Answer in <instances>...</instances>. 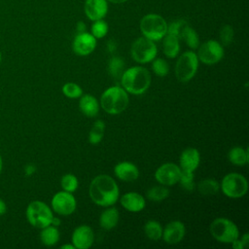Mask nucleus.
<instances>
[{
	"label": "nucleus",
	"instance_id": "nucleus-6",
	"mask_svg": "<svg viewBox=\"0 0 249 249\" xmlns=\"http://www.w3.org/2000/svg\"><path fill=\"white\" fill-rule=\"evenodd\" d=\"M211 235L221 243H231L239 237L237 226L228 218H216L210 225Z\"/></svg>",
	"mask_w": 249,
	"mask_h": 249
},
{
	"label": "nucleus",
	"instance_id": "nucleus-7",
	"mask_svg": "<svg viewBox=\"0 0 249 249\" xmlns=\"http://www.w3.org/2000/svg\"><path fill=\"white\" fill-rule=\"evenodd\" d=\"M198 61L199 60L195 52L187 51L183 53L176 61V78L182 83H187L191 81L196 74L198 68Z\"/></svg>",
	"mask_w": 249,
	"mask_h": 249
},
{
	"label": "nucleus",
	"instance_id": "nucleus-44",
	"mask_svg": "<svg viewBox=\"0 0 249 249\" xmlns=\"http://www.w3.org/2000/svg\"><path fill=\"white\" fill-rule=\"evenodd\" d=\"M60 223H61L60 219H58V218H56V217H53V220H52L51 225L57 227V226H59V225H60Z\"/></svg>",
	"mask_w": 249,
	"mask_h": 249
},
{
	"label": "nucleus",
	"instance_id": "nucleus-19",
	"mask_svg": "<svg viewBox=\"0 0 249 249\" xmlns=\"http://www.w3.org/2000/svg\"><path fill=\"white\" fill-rule=\"evenodd\" d=\"M121 204L125 210L136 213L145 208L146 201L143 196L140 194L136 192H128L121 197Z\"/></svg>",
	"mask_w": 249,
	"mask_h": 249
},
{
	"label": "nucleus",
	"instance_id": "nucleus-34",
	"mask_svg": "<svg viewBox=\"0 0 249 249\" xmlns=\"http://www.w3.org/2000/svg\"><path fill=\"white\" fill-rule=\"evenodd\" d=\"M90 31H91V34L93 35V37H95L96 39L103 38L108 32V24L103 19L94 20L91 25Z\"/></svg>",
	"mask_w": 249,
	"mask_h": 249
},
{
	"label": "nucleus",
	"instance_id": "nucleus-37",
	"mask_svg": "<svg viewBox=\"0 0 249 249\" xmlns=\"http://www.w3.org/2000/svg\"><path fill=\"white\" fill-rule=\"evenodd\" d=\"M188 24V22L185 19H178L175 21H172L171 23L167 24V31L166 34H171L174 35L176 37L179 38L180 36V32L182 30V28Z\"/></svg>",
	"mask_w": 249,
	"mask_h": 249
},
{
	"label": "nucleus",
	"instance_id": "nucleus-41",
	"mask_svg": "<svg viewBox=\"0 0 249 249\" xmlns=\"http://www.w3.org/2000/svg\"><path fill=\"white\" fill-rule=\"evenodd\" d=\"M241 242H242V245L244 248H246L248 246V241H249V234L248 233H244L242 236H241Z\"/></svg>",
	"mask_w": 249,
	"mask_h": 249
},
{
	"label": "nucleus",
	"instance_id": "nucleus-22",
	"mask_svg": "<svg viewBox=\"0 0 249 249\" xmlns=\"http://www.w3.org/2000/svg\"><path fill=\"white\" fill-rule=\"evenodd\" d=\"M229 160L237 166H242L248 163L249 161V154L248 149H243L240 146L232 147L228 153Z\"/></svg>",
	"mask_w": 249,
	"mask_h": 249
},
{
	"label": "nucleus",
	"instance_id": "nucleus-28",
	"mask_svg": "<svg viewBox=\"0 0 249 249\" xmlns=\"http://www.w3.org/2000/svg\"><path fill=\"white\" fill-rule=\"evenodd\" d=\"M105 130V123L101 120L94 122L89 133V141L92 145H96L101 142Z\"/></svg>",
	"mask_w": 249,
	"mask_h": 249
},
{
	"label": "nucleus",
	"instance_id": "nucleus-12",
	"mask_svg": "<svg viewBox=\"0 0 249 249\" xmlns=\"http://www.w3.org/2000/svg\"><path fill=\"white\" fill-rule=\"evenodd\" d=\"M181 169L179 165L173 162L161 164L155 172V178L158 183L163 186H172L179 182Z\"/></svg>",
	"mask_w": 249,
	"mask_h": 249
},
{
	"label": "nucleus",
	"instance_id": "nucleus-10",
	"mask_svg": "<svg viewBox=\"0 0 249 249\" xmlns=\"http://www.w3.org/2000/svg\"><path fill=\"white\" fill-rule=\"evenodd\" d=\"M197 58L206 65L218 63L224 56V48L216 40H207L198 46Z\"/></svg>",
	"mask_w": 249,
	"mask_h": 249
},
{
	"label": "nucleus",
	"instance_id": "nucleus-46",
	"mask_svg": "<svg viewBox=\"0 0 249 249\" xmlns=\"http://www.w3.org/2000/svg\"><path fill=\"white\" fill-rule=\"evenodd\" d=\"M108 1L111 3H114V4H122L127 0H108Z\"/></svg>",
	"mask_w": 249,
	"mask_h": 249
},
{
	"label": "nucleus",
	"instance_id": "nucleus-23",
	"mask_svg": "<svg viewBox=\"0 0 249 249\" xmlns=\"http://www.w3.org/2000/svg\"><path fill=\"white\" fill-rule=\"evenodd\" d=\"M40 232V240L46 246H53L59 240V231L57 227L49 225L43 229H41Z\"/></svg>",
	"mask_w": 249,
	"mask_h": 249
},
{
	"label": "nucleus",
	"instance_id": "nucleus-16",
	"mask_svg": "<svg viewBox=\"0 0 249 249\" xmlns=\"http://www.w3.org/2000/svg\"><path fill=\"white\" fill-rule=\"evenodd\" d=\"M200 154L197 149L189 147L186 148L180 155L179 167L183 171L194 172L199 165Z\"/></svg>",
	"mask_w": 249,
	"mask_h": 249
},
{
	"label": "nucleus",
	"instance_id": "nucleus-11",
	"mask_svg": "<svg viewBox=\"0 0 249 249\" xmlns=\"http://www.w3.org/2000/svg\"><path fill=\"white\" fill-rule=\"evenodd\" d=\"M53 210L63 216H67L72 214L77 207V202L75 196L72 195V193L61 191L56 193L51 201Z\"/></svg>",
	"mask_w": 249,
	"mask_h": 249
},
{
	"label": "nucleus",
	"instance_id": "nucleus-43",
	"mask_svg": "<svg viewBox=\"0 0 249 249\" xmlns=\"http://www.w3.org/2000/svg\"><path fill=\"white\" fill-rule=\"evenodd\" d=\"M6 211H7V205L5 201L2 198H0V215L5 214Z\"/></svg>",
	"mask_w": 249,
	"mask_h": 249
},
{
	"label": "nucleus",
	"instance_id": "nucleus-20",
	"mask_svg": "<svg viewBox=\"0 0 249 249\" xmlns=\"http://www.w3.org/2000/svg\"><path fill=\"white\" fill-rule=\"evenodd\" d=\"M79 100V108L81 112L89 118L95 117L99 112V102L91 94H82Z\"/></svg>",
	"mask_w": 249,
	"mask_h": 249
},
{
	"label": "nucleus",
	"instance_id": "nucleus-8",
	"mask_svg": "<svg viewBox=\"0 0 249 249\" xmlns=\"http://www.w3.org/2000/svg\"><path fill=\"white\" fill-rule=\"evenodd\" d=\"M220 188L223 194L231 198H239L248 191L247 179L239 173H229L222 179Z\"/></svg>",
	"mask_w": 249,
	"mask_h": 249
},
{
	"label": "nucleus",
	"instance_id": "nucleus-27",
	"mask_svg": "<svg viewBox=\"0 0 249 249\" xmlns=\"http://www.w3.org/2000/svg\"><path fill=\"white\" fill-rule=\"evenodd\" d=\"M162 227L161 225L155 220H150L148 222H146L145 226H144V232L145 235L154 241H157L159 239L161 238L162 235Z\"/></svg>",
	"mask_w": 249,
	"mask_h": 249
},
{
	"label": "nucleus",
	"instance_id": "nucleus-32",
	"mask_svg": "<svg viewBox=\"0 0 249 249\" xmlns=\"http://www.w3.org/2000/svg\"><path fill=\"white\" fill-rule=\"evenodd\" d=\"M62 92L63 94L68 98H78L83 94L82 88L73 82H68L63 85L62 87Z\"/></svg>",
	"mask_w": 249,
	"mask_h": 249
},
{
	"label": "nucleus",
	"instance_id": "nucleus-45",
	"mask_svg": "<svg viewBox=\"0 0 249 249\" xmlns=\"http://www.w3.org/2000/svg\"><path fill=\"white\" fill-rule=\"evenodd\" d=\"M61 249H75V246L73 244H64L60 246Z\"/></svg>",
	"mask_w": 249,
	"mask_h": 249
},
{
	"label": "nucleus",
	"instance_id": "nucleus-48",
	"mask_svg": "<svg viewBox=\"0 0 249 249\" xmlns=\"http://www.w3.org/2000/svg\"><path fill=\"white\" fill-rule=\"evenodd\" d=\"M1 59H2V55H1V52H0V63H1Z\"/></svg>",
	"mask_w": 249,
	"mask_h": 249
},
{
	"label": "nucleus",
	"instance_id": "nucleus-21",
	"mask_svg": "<svg viewBox=\"0 0 249 249\" xmlns=\"http://www.w3.org/2000/svg\"><path fill=\"white\" fill-rule=\"evenodd\" d=\"M119 222V211L116 207H110L103 210L99 217V226L106 231L114 229Z\"/></svg>",
	"mask_w": 249,
	"mask_h": 249
},
{
	"label": "nucleus",
	"instance_id": "nucleus-38",
	"mask_svg": "<svg viewBox=\"0 0 249 249\" xmlns=\"http://www.w3.org/2000/svg\"><path fill=\"white\" fill-rule=\"evenodd\" d=\"M231 244V246H232L234 249H243V248H244L243 245H242L241 240L238 239V238H236L235 240H233Z\"/></svg>",
	"mask_w": 249,
	"mask_h": 249
},
{
	"label": "nucleus",
	"instance_id": "nucleus-24",
	"mask_svg": "<svg viewBox=\"0 0 249 249\" xmlns=\"http://www.w3.org/2000/svg\"><path fill=\"white\" fill-rule=\"evenodd\" d=\"M180 51V44L179 38L171 35L165 34L163 37V53L169 58H174L177 56Z\"/></svg>",
	"mask_w": 249,
	"mask_h": 249
},
{
	"label": "nucleus",
	"instance_id": "nucleus-39",
	"mask_svg": "<svg viewBox=\"0 0 249 249\" xmlns=\"http://www.w3.org/2000/svg\"><path fill=\"white\" fill-rule=\"evenodd\" d=\"M116 48H117L116 43H115L113 40H110V41L108 42V44H107V49H108V51H109L110 53H114L115 50H116Z\"/></svg>",
	"mask_w": 249,
	"mask_h": 249
},
{
	"label": "nucleus",
	"instance_id": "nucleus-17",
	"mask_svg": "<svg viewBox=\"0 0 249 249\" xmlns=\"http://www.w3.org/2000/svg\"><path fill=\"white\" fill-rule=\"evenodd\" d=\"M116 177L124 182L135 181L139 176L138 167L131 161H120L114 167Z\"/></svg>",
	"mask_w": 249,
	"mask_h": 249
},
{
	"label": "nucleus",
	"instance_id": "nucleus-13",
	"mask_svg": "<svg viewBox=\"0 0 249 249\" xmlns=\"http://www.w3.org/2000/svg\"><path fill=\"white\" fill-rule=\"evenodd\" d=\"M96 47V38L91 33H77L73 41V51L76 54L85 56L91 53Z\"/></svg>",
	"mask_w": 249,
	"mask_h": 249
},
{
	"label": "nucleus",
	"instance_id": "nucleus-15",
	"mask_svg": "<svg viewBox=\"0 0 249 249\" xmlns=\"http://www.w3.org/2000/svg\"><path fill=\"white\" fill-rule=\"evenodd\" d=\"M185 225L178 220L169 222L162 230L161 238L167 244H177L185 236Z\"/></svg>",
	"mask_w": 249,
	"mask_h": 249
},
{
	"label": "nucleus",
	"instance_id": "nucleus-26",
	"mask_svg": "<svg viewBox=\"0 0 249 249\" xmlns=\"http://www.w3.org/2000/svg\"><path fill=\"white\" fill-rule=\"evenodd\" d=\"M220 184L214 178H206L197 184V190L202 196H214L219 192Z\"/></svg>",
	"mask_w": 249,
	"mask_h": 249
},
{
	"label": "nucleus",
	"instance_id": "nucleus-42",
	"mask_svg": "<svg viewBox=\"0 0 249 249\" xmlns=\"http://www.w3.org/2000/svg\"><path fill=\"white\" fill-rule=\"evenodd\" d=\"M35 170H36V168H35V166H34L33 164H28V165H26V167H25V172H26L27 175L33 174V173L35 172Z\"/></svg>",
	"mask_w": 249,
	"mask_h": 249
},
{
	"label": "nucleus",
	"instance_id": "nucleus-31",
	"mask_svg": "<svg viewBox=\"0 0 249 249\" xmlns=\"http://www.w3.org/2000/svg\"><path fill=\"white\" fill-rule=\"evenodd\" d=\"M60 185H61V188L63 189V191H66L69 193H74L78 189L79 182H78L77 177L74 174L67 173L62 176Z\"/></svg>",
	"mask_w": 249,
	"mask_h": 249
},
{
	"label": "nucleus",
	"instance_id": "nucleus-5",
	"mask_svg": "<svg viewBox=\"0 0 249 249\" xmlns=\"http://www.w3.org/2000/svg\"><path fill=\"white\" fill-rule=\"evenodd\" d=\"M25 215L29 224L38 229L51 225L53 218L52 209L41 200L31 201L26 207Z\"/></svg>",
	"mask_w": 249,
	"mask_h": 249
},
{
	"label": "nucleus",
	"instance_id": "nucleus-14",
	"mask_svg": "<svg viewBox=\"0 0 249 249\" xmlns=\"http://www.w3.org/2000/svg\"><path fill=\"white\" fill-rule=\"evenodd\" d=\"M71 239L75 248L88 249L92 245L94 240L93 231L89 226L81 225L74 230Z\"/></svg>",
	"mask_w": 249,
	"mask_h": 249
},
{
	"label": "nucleus",
	"instance_id": "nucleus-33",
	"mask_svg": "<svg viewBox=\"0 0 249 249\" xmlns=\"http://www.w3.org/2000/svg\"><path fill=\"white\" fill-rule=\"evenodd\" d=\"M152 63V69L154 73L159 77H164L169 72V65L166 60L162 58H154Z\"/></svg>",
	"mask_w": 249,
	"mask_h": 249
},
{
	"label": "nucleus",
	"instance_id": "nucleus-4",
	"mask_svg": "<svg viewBox=\"0 0 249 249\" xmlns=\"http://www.w3.org/2000/svg\"><path fill=\"white\" fill-rule=\"evenodd\" d=\"M140 30L144 37L152 41H160L167 31V23L160 15L148 14L140 21Z\"/></svg>",
	"mask_w": 249,
	"mask_h": 249
},
{
	"label": "nucleus",
	"instance_id": "nucleus-2",
	"mask_svg": "<svg viewBox=\"0 0 249 249\" xmlns=\"http://www.w3.org/2000/svg\"><path fill=\"white\" fill-rule=\"evenodd\" d=\"M122 88L128 93L139 95L144 93L151 84L150 72L142 66H132L124 71L121 77Z\"/></svg>",
	"mask_w": 249,
	"mask_h": 249
},
{
	"label": "nucleus",
	"instance_id": "nucleus-30",
	"mask_svg": "<svg viewBox=\"0 0 249 249\" xmlns=\"http://www.w3.org/2000/svg\"><path fill=\"white\" fill-rule=\"evenodd\" d=\"M124 68V62L119 56H113L108 62V72L114 79H121Z\"/></svg>",
	"mask_w": 249,
	"mask_h": 249
},
{
	"label": "nucleus",
	"instance_id": "nucleus-35",
	"mask_svg": "<svg viewBox=\"0 0 249 249\" xmlns=\"http://www.w3.org/2000/svg\"><path fill=\"white\" fill-rule=\"evenodd\" d=\"M195 174L194 172H188V171H183L181 170L180 178H179V183L181 184L182 188L186 191H193L195 189V181H194Z\"/></svg>",
	"mask_w": 249,
	"mask_h": 249
},
{
	"label": "nucleus",
	"instance_id": "nucleus-25",
	"mask_svg": "<svg viewBox=\"0 0 249 249\" xmlns=\"http://www.w3.org/2000/svg\"><path fill=\"white\" fill-rule=\"evenodd\" d=\"M179 39H182L192 50H196L199 46V37L196 31L194 28H192L189 24H186L182 28Z\"/></svg>",
	"mask_w": 249,
	"mask_h": 249
},
{
	"label": "nucleus",
	"instance_id": "nucleus-29",
	"mask_svg": "<svg viewBox=\"0 0 249 249\" xmlns=\"http://www.w3.org/2000/svg\"><path fill=\"white\" fill-rule=\"evenodd\" d=\"M168 196H169V190L163 185L154 186L150 188L146 193V196L150 200L156 201V202H160L165 199Z\"/></svg>",
	"mask_w": 249,
	"mask_h": 249
},
{
	"label": "nucleus",
	"instance_id": "nucleus-18",
	"mask_svg": "<svg viewBox=\"0 0 249 249\" xmlns=\"http://www.w3.org/2000/svg\"><path fill=\"white\" fill-rule=\"evenodd\" d=\"M84 10L88 18L94 21L107 15L108 5L106 0H86Z\"/></svg>",
	"mask_w": 249,
	"mask_h": 249
},
{
	"label": "nucleus",
	"instance_id": "nucleus-1",
	"mask_svg": "<svg viewBox=\"0 0 249 249\" xmlns=\"http://www.w3.org/2000/svg\"><path fill=\"white\" fill-rule=\"evenodd\" d=\"M89 194L91 200L102 207L114 205L120 195L116 181L106 174H101L92 179L89 184Z\"/></svg>",
	"mask_w": 249,
	"mask_h": 249
},
{
	"label": "nucleus",
	"instance_id": "nucleus-3",
	"mask_svg": "<svg viewBox=\"0 0 249 249\" xmlns=\"http://www.w3.org/2000/svg\"><path fill=\"white\" fill-rule=\"evenodd\" d=\"M128 101L127 92L119 86L105 89L100 97L102 109L110 115H117L124 112L128 105Z\"/></svg>",
	"mask_w": 249,
	"mask_h": 249
},
{
	"label": "nucleus",
	"instance_id": "nucleus-9",
	"mask_svg": "<svg viewBox=\"0 0 249 249\" xmlns=\"http://www.w3.org/2000/svg\"><path fill=\"white\" fill-rule=\"evenodd\" d=\"M157 53H158V49L154 41L144 36L136 39L133 42L130 50L132 58L136 62L141 64L152 61L154 58H156Z\"/></svg>",
	"mask_w": 249,
	"mask_h": 249
},
{
	"label": "nucleus",
	"instance_id": "nucleus-40",
	"mask_svg": "<svg viewBox=\"0 0 249 249\" xmlns=\"http://www.w3.org/2000/svg\"><path fill=\"white\" fill-rule=\"evenodd\" d=\"M76 29H77V32H78V33L85 32V31H86V24H85L83 21H79V22L77 23Z\"/></svg>",
	"mask_w": 249,
	"mask_h": 249
},
{
	"label": "nucleus",
	"instance_id": "nucleus-36",
	"mask_svg": "<svg viewBox=\"0 0 249 249\" xmlns=\"http://www.w3.org/2000/svg\"><path fill=\"white\" fill-rule=\"evenodd\" d=\"M220 39L224 46H229L233 40V28L229 24L224 25L220 30Z\"/></svg>",
	"mask_w": 249,
	"mask_h": 249
},
{
	"label": "nucleus",
	"instance_id": "nucleus-47",
	"mask_svg": "<svg viewBox=\"0 0 249 249\" xmlns=\"http://www.w3.org/2000/svg\"><path fill=\"white\" fill-rule=\"evenodd\" d=\"M2 167H3V161H2V158H1V156H0V173H1V171H2Z\"/></svg>",
	"mask_w": 249,
	"mask_h": 249
}]
</instances>
